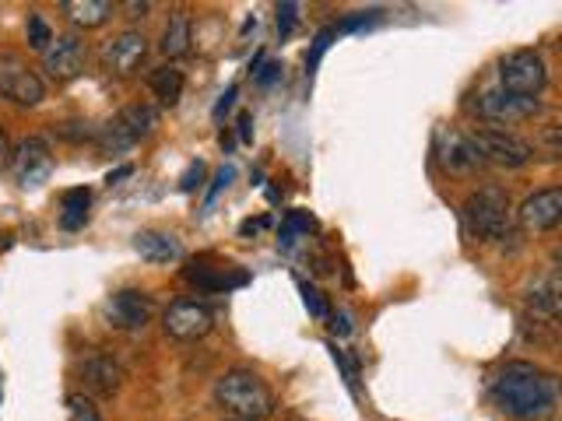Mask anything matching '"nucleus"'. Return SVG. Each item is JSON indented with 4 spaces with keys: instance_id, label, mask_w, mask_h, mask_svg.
Instances as JSON below:
<instances>
[{
    "instance_id": "14",
    "label": "nucleus",
    "mask_w": 562,
    "mask_h": 421,
    "mask_svg": "<svg viewBox=\"0 0 562 421\" xmlns=\"http://www.w3.org/2000/svg\"><path fill=\"white\" fill-rule=\"evenodd\" d=\"M562 218V190L559 186H548V190H538L520 204L517 222L524 225L527 232H548L555 229Z\"/></svg>"
},
{
    "instance_id": "10",
    "label": "nucleus",
    "mask_w": 562,
    "mask_h": 421,
    "mask_svg": "<svg viewBox=\"0 0 562 421\" xmlns=\"http://www.w3.org/2000/svg\"><path fill=\"white\" fill-rule=\"evenodd\" d=\"M145 57H148V39L134 29L120 32V36L102 43V67H106V74H113V78H130L137 67L145 64Z\"/></svg>"
},
{
    "instance_id": "38",
    "label": "nucleus",
    "mask_w": 562,
    "mask_h": 421,
    "mask_svg": "<svg viewBox=\"0 0 562 421\" xmlns=\"http://www.w3.org/2000/svg\"><path fill=\"white\" fill-rule=\"evenodd\" d=\"M236 95H239L236 88H229V92H225L222 99H218V106H215V120H222V116L229 113V109H232V102H236Z\"/></svg>"
},
{
    "instance_id": "17",
    "label": "nucleus",
    "mask_w": 562,
    "mask_h": 421,
    "mask_svg": "<svg viewBox=\"0 0 562 421\" xmlns=\"http://www.w3.org/2000/svg\"><path fill=\"white\" fill-rule=\"evenodd\" d=\"M440 162L447 172L464 176V172H475L482 165V158H478L468 134H461V130H440Z\"/></svg>"
},
{
    "instance_id": "33",
    "label": "nucleus",
    "mask_w": 562,
    "mask_h": 421,
    "mask_svg": "<svg viewBox=\"0 0 562 421\" xmlns=\"http://www.w3.org/2000/svg\"><path fill=\"white\" fill-rule=\"evenodd\" d=\"M334 362H338L341 369H345V379H348V386H352V390H355V379H359V372H355V362H352V358H348V355H345V351H341V348H334Z\"/></svg>"
},
{
    "instance_id": "28",
    "label": "nucleus",
    "mask_w": 562,
    "mask_h": 421,
    "mask_svg": "<svg viewBox=\"0 0 562 421\" xmlns=\"http://www.w3.org/2000/svg\"><path fill=\"white\" fill-rule=\"evenodd\" d=\"M299 22V4H292V0H285V4H278V36H292V29H296Z\"/></svg>"
},
{
    "instance_id": "16",
    "label": "nucleus",
    "mask_w": 562,
    "mask_h": 421,
    "mask_svg": "<svg viewBox=\"0 0 562 421\" xmlns=\"http://www.w3.org/2000/svg\"><path fill=\"white\" fill-rule=\"evenodd\" d=\"M183 278L197 288V292H232V288H243L250 281V274L239 271V267H211V264H194L183 267Z\"/></svg>"
},
{
    "instance_id": "40",
    "label": "nucleus",
    "mask_w": 562,
    "mask_h": 421,
    "mask_svg": "<svg viewBox=\"0 0 562 421\" xmlns=\"http://www.w3.org/2000/svg\"><path fill=\"white\" fill-rule=\"evenodd\" d=\"M250 123H253V116H250V113H243V116H239V137H243V141H250V137H253Z\"/></svg>"
},
{
    "instance_id": "27",
    "label": "nucleus",
    "mask_w": 562,
    "mask_h": 421,
    "mask_svg": "<svg viewBox=\"0 0 562 421\" xmlns=\"http://www.w3.org/2000/svg\"><path fill=\"white\" fill-rule=\"evenodd\" d=\"M67 411H71V421H102L99 411H95V404L88 397H81V393L67 397Z\"/></svg>"
},
{
    "instance_id": "4",
    "label": "nucleus",
    "mask_w": 562,
    "mask_h": 421,
    "mask_svg": "<svg viewBox=\"0 0 562 421\" xmlns=\"http://www.w3.org/2000/svg\"><path fill=\"white\" fill-rule=\"evenodd\" d=\"M155 127H159V109L148 106V102H137V106L120 109L106 127H99L95 141H99L102 155H120V151L134 148L141 137L152 134Z\"/></svg>"
},
{
    "instance_id": "22",
    "label": "nucleus",
    "mask_w": 562,
    "mask_h": 421,
    "mask_svg": "<svg viewBox=\"0 0 562 421\" xmlns=\"http://www.w3.org/2000/svg\"><path fill=\"white\" fill-rule=\"evenodd\" d=\"M148 85H152L155 99H159L162 106H176V102H180V95H183V71H180V67H173V64L155 67V71L148 74Z\"/></svg>"
},
{
    "instance_id": "29",
    "label": "nucleus",
    "mask_w": 562,
    "mask_h": 421,
    "mask_svg": "<svg viewBox=\"0 0 562 421\" xmlns=\"http://www.w3.org/2000/svg\"><path fill=\"white\" fill-rule=\"evenodd\" d=\"M331 39H338V32H334V29H324L317 39H313V50H310V57H306V71H310V74L317 71L320 57H324V53H327V46H331Z\"/></svg>"
},
{
    "instance_id": "12",
    "label": "nucleus",
    "mask_w": 562,
    "mask_h": 421,
    "mask_svg": "<svg viewBox=\"0 0 562 421\" xmlns=\"http://www.w3.org/2000/svg\"><path fill=\"white\" fill-rule=\"evenodd\" d=\"M88 50L78 36H57L50 43V50L43 53V71L50 74L53 81H74L81 71H85Z\"/></svg>"
},
{
    "instance_id": "5",
    "label": "nucleus",
    "mask_w": 562,
    "mask_h": 421,
    "mask_svg": "<svg viewBox=\"0 0 562 421\" xmlns=\"http://www.w3.org/2000/svg\"><path fill=\"white\" fill-rule=\"evenodd\" d=\"M548 85V67L541 60V53L534 50H517L506 53L499 60V88L517 99H538Z\"/></svg>"
},
{
    "instance_id": "11",
    "label": "nucleus",
    "mask_w": 562,
    "mask_h": 421,
    "mask_svg": "<svg viewBox=\"0 0 562 421\" xmlns=\"http://www.w3.org/2000/svg\"><path fill=\"white\" fill-rule=\"evenodd\" d=\"M155 306L145 292H134V288H123L113 299L106 302V320L116 330H145L152 320Z\"/></svg>"
},
{
    "instance_id": "42",
    "label": "nucleus",
    "mask_w": 562,
    "mask_h": 421,
    "mask_svg": "<svg viewBox=\"0 0 562 421\" xmlns=\"http://www.w3.org/2000/svg\"><path fill=\"white\" fill-rule=\"evenodd\" d=\"M267 225V218H260V222H243L239 225V232H243V236H250V232H260Z\"/></svg>"
},
{
    "instance_id": "21",
    "label": "nucleus",
    "mask_w": 562,
    "mask_h": 421,
    "mask_svg": "<svg viewBox=\"0 0 562 421\" xmlns=\"http://www.w3.org/2000/svg\"><path fill=\"white\" fill-rule=\"evenodd\" d=\"M190 43H194V22H190L187 11H176L173 18H169L166 32H162V53H166L169 60L176 57H187L190 53Z\"/></svg>"
},
{
    "instance_id": "15",
    "label": "nucleus",
    "mask_w": 562,
    "mask_h": 421,
    "mask_svg": "<svg viewBox=\"0 0 562 421\" xmlns=\"http://www.w3.org/2000/svg\"><path fill=\"white\" fill-rule=\"evenodd\" d=\"M78 376H81V383H85V390L99 393V397L116 393V390H120V383H123L120 362H116L113 355H106V351H92V355L81 358Z\"/></svg>"
},
{
    "instance_id": "2",
    "label": "nucleus",
    "mask_w": 562,
    "mask_h": 421,
    "mask_svg": "<svg viewBox=\"0 0 562 421\" xmlns=\"http://www.w3.org/2000/svg\"><path fill=\"white\" fill-rule=\"evenodd\" d=\"M215 400L229 418L260 421L274 411V393L267 383L250 369H232L215 383Z\"/></svg>"
},
{
    "instance_id": "1",
    "label": "nucleus",
    "mask_w": 562,
    "mask_h": 421,
    "mask_svg": "<svg viewBox=\"0 0 562 421\" xmlns=\"http://www.w3.org/2000/svg\"><path fill=\"white\" fill-rule=\"evenodd\" d=\"M492 400L510 418H541L559 400V383L552 372L538 369L534 362H506L492 376Z\"/></svg>"
},
{
    "instance_id": "31",
    "label": "nucleus",
    "mask_w": 562,
    "mask_h": 421,
    "mask_svg": "<svg viewBox=\"0 0 562 421\" xmlns=\"http://www.w3.org/2000/svg\"><path fill=\"white\" fill-rule=\"evenodd\" d=\"M201 179H204V162H190V169L183 172V179H180V190L183 193L197 190V186H201Z\"/></svg>"
},
{
    "instance_id": "23",
    "label": "nucleus",
    "mask_w": 562,
    "mask_h": 421,
    "mask_svg": "<svg viewBox=\"0 0 562 421\" xmlns=\"http://www.w3.org/2000/svg\"><path fill=\"white\" fill-rule=\"evenodd\" d=\"M88 204H92V193L85 186H74V190L64 193V215H60V225L64 229H81L88 222Z\"/></svg>"
},
{
    "instance_id": "25",
    "label": "nucleus",
    "mask_w": 562,
    "mask_h": 421,
    "mask_svg": "<svg viewBox=\"0 0 562 421\" xmlns=\"http://www.w3.org/2000/svg\"><path fill=\"white\" fill-rule=\"evenodd\" d=\"M50 43H53V29L46 25V18L43 15H29V46L36 53H46V50H50Z\"/></svg>"
},
{
    "instance_id": "26",
    "label": "nucleus",
    "mask_w": 562,
    "mask_h": 421,
    "mask_svg": "<svg viewBox=\"0 0 562 421\" xmlns=\"http://www.w3.org/2000/svg\"><path fill=\"white\" fill-rule=\"evenodd\" d=\"M250 71H253V85H260V88H271L274 81L285 78L281 60H267V64H257V67H250Z\"/></svg>"
},
{
    "instance_id": "32",
    "label": "nucleus",
    "mask_w": 562,
    "mask_h": 421,
    "mask_svg": "<svg viewBox=\"0 0 562 421\" xmlns=\"http://www.w3.org/2000/svg\"><path fill=\"white\" fill-rule=\"evenodd\" d=\"M299 288H303L306 309H310L313 316H327V306H324V299H320V292H317V288H313V285H306V281H303V285H299Z\"/></svg>"
},
{
    "instance_id": "34",
    "label": "nucleus",
    "mask_w": 562,
    "mask_h": 421,
    "mask_svg": "<svg viewBox=\"0 0 562 421\" xmlns=\"http://www.w3.org/2000/svg\"><path fill=\"white\" fill-rule=\"evenodd\" d=\"M232 176H236V172H232V165H225V169H218V176H215V186H211V193H208V204H211V200L218 197V193L225 190V186L232 183Z\"/></svg>"
},
{
    "instance_id": "6",
    "label": "nucleus",
    "mask_w": 562,
    "mask_h": 421,
    "mask_svg": "<svg viewBox=\"0 0 562 421\" xmlns=\"http://www.w3.org/2000/svg\"><path fill=\"white\" fill-rule=\"evenodd\" d=\"M471 144H475L478 158L492 165H499V169H524L527 162L534 158V148L524 141V137L517 134H506V130H492V127H482L475 130V134H468Z\"/></svg>"
},
{
    "instance_id": "9",
    "label": "nucleus",
    "mask_w": 562,
    "mask_h": 421,
    "mask_svg": "<svg viewBox=\"0 0 562 421\" xmlns=\"http://www.w3.org/2000/svg\"><path fill=\"white\" fill-rule=\"evenodd\" d=\"M11 169H15L22 190H36L53 176V148L43 137H25L11 155Z\"/></svg>"
},
{
    "instance_id": "8",
    "label": "nucleus",
    "mask_w": 562,
    "mask_h": 421,
    "mask_svg": "<svg viewBox=\"0 0 562 421\" xmlns=\"http://www.w3.org/2000/svg\"><path fill=\"white\" fill-rule=\"evenodd\" d=\"M215 327V313L197 299H176L173 306L162 313V330L173 341H201Z\"/></svg>"
},
{
    "instance_id": "20",
    "label": "nucleus",
    "mask_w": 562,
    "mask_h": 421,
    "mask_svg": "<svg viewBox=\"0 0 562 421\" xmlns=\"http://www.w3.org/2000/svg\"><path fill=\"white\" fill-rule=\"evenodd\" d=\"M60 11H64L78 29H99V25H106L109 18H113L116 4L113 0H64Z\"/></svg>"
},
{
    "instance_id": "36",
    "label": "nucleus",
    "mask_w": 562,
    "mask_h": 421,
    "mask_svg": "<svg viewBox=\"0 0 562 421\" xmlns=\"http://www.w3.org/2000/svg\"><path fill=\"white\" fill-rule=\"evenodd\" d=\"M331 330L338 337H348V334H352V316H348V313H334L331 316Z\"/></svg>"
},
{
    "instance_id": "24",
    "label": "nucleus",
    "mask_w": 562,
    "mask_h": 421,
    "mask_svg": "<svg viewBox=\"0 0 562 421\" xmlns=\"http://www.w3.org/2000/svg\"><path fill=\"white\" fill-rule=\"evenodd\" d=\"M313 229H317L313 215H306V211H289V215H285V225H281V232H278V243L289 250V246L296 243V236H310Z\"/></svg>"
},
{
    "instance_id": "7",
    "label": "nucleus",
    "mask_w": 562,
    "mask_h": 421,
    "mask_svg": "<svg viewBox=\"0 0 562 421\" xmlns=\"http://www.w3.org/2000/svg\"><path fill=\"white\" fill-rule=\"evenodd\" d=\"M0 99L15 102L22 109H36L46 99V85L29 64L18 57H0Z\"/></svg>"
},
{
    "instance_id": "19",
    "label": "nucleus",
    "mask_w": 562,
    "mask_h": 421,
    "mask_svg": "<svg viewBox=\"0 0 562 421\" xmlns=\"http://www.w3.org/2000/svg\"><path fill=\"white\" fill-rule=\"evenodd\" d=\"M134 250L141 253V260H148V264H176V260L183 257L180 239L169 236V232H155V229L137 232Z\"/></svg>"
},
{
    "instance_id": "3",
    "label": "nucleus",
    "mask_w": 562,
    "mask_h": 421,
    "mask_svg": "<svg viewBox=\"0 0 562 421\" xmlns=\"http://www.w3.org/2000/svg\"><path fill=\"white\" fill-rule=\"evenodd\" d=\"M464 225L475 239L485 243H503L513 236V215H510V197L499 186H482L464 200Z\"/></svg>"
},
{
    "instance_id": "18",
    "label": "nucleus",
    "mask_w": 562,
    "mask_h": 421,
    "mask_svg": "<svg viewBox=\"0 0 562 421\" xmlns=\"http://www.w3.org/2000/svg\"><path fill=\"white\" fill-rule=\"evenodd\" d=\"M527 309H531V316H538V320H548L555 323L559 320V309H562V281L559 274H545V278H538L531 288H527L524 295Z\"/></svg>"
},
{
    "instance_id": "43",
    "label": "nucleus",
    "mask_w": 562,
    "mask_h": 421,
    "mask_svg": "<svg viewBox=\"0 0 562 421\" xmlns=\"http://www.w3.org/2000/svg\"><path fill=\"white\" fill-rule=\"evenodd\" d=\"M229 421H239V418H229Z\"/></svg>"
},
{
    "instance_id": "41",
    "label": "nucleus",
    "mask_w": 562,
    "mask_h": 421,
    "mask_svg": "<svg viewBox=\"0 0 562 421\" xmlns=\"http://www.w3.org/2000/svg\"><path fill=\"white\" fill-rule=\"evenodd\" d=\"M130 172H134V165H123V169L109 172V176H106V183H109V186H113V183H120V179H127Z\"/></svg>"
},
{
    "instance_id": "37",
    "label": "nucleus",
    "mask_w": 562,
    "mask_h": 421,
    "mask_svg": "<svg viewBox=\"0 0 562 421\" xmlns=\"http://www.w3.org/2000/svg\"><path fill=\"white\" fill-rule=\"evenodd\" d=\"M11 155H15V148H11L8 134H4V127H0V172L11 169Z\"/></svg>"
},
{
    "instance_id": "30",
    "label": "nucleus",
    "mask_w": 562,
    "mask_h": 421,
    "mask_svg": "<svg viewBox=\"0 0 562 421\" xmlns=\"http://www.w3.org/2000/svg\"><path fill=\"white\" fill-rule=\"evenodd\" d=\"M373 22H380V11H366V15H355V18H348V22H341L334 32H338V36H341V32L369 29V25H373Z\"/></svg>"
},
{
    "instance_id": "39",
    "label": "nucleus",
    "mask_w": 562,
    "mask_h": 421,
    "mask_svg": "<svg viewBox=\"0 0 562 421\" xmlns=\"http://www.w3.org/2000/svg\"><path fill=\"white\" fill-rule=\"evenodd\" d=\"M123 11H127V18H145L148 4H145V0H141V4H137V0H127V4H123Z\"/></svg>"
},
{
    "instance_id": "35",
    "label": "nucleus",
    "mask_w": 562,
    "mask_h": 421,
    "mask_svg": "<svg viewBox=\"0 0 562 421\" xmlns=\"http://www.w3.org/2000/svg\"><path fill=\"white\" fill-rule=\"evenodd\" d=\"M541 141H545L548 158H559V155H562V148H559V127H545V134H541Z\"/></svg>"
},
{
    "instance_id": "13",
    "label": "nucleus",
    "mask_w": 562,
    "mask_h": 421,
    "mask_svg": "<svg viewBox=\"0 0 562 421\" xmlns=\"http://www.w3.org/2000/svg\"><path fill=\"white\" fill-rule=\"evenodd\" d=\"M471 109H475L482 120H527V116H534L541 109L538 99H517V95L503 92V88H489V92H482L475 102H471Z\"/></svg>"
}]
</instances>
